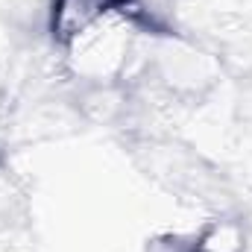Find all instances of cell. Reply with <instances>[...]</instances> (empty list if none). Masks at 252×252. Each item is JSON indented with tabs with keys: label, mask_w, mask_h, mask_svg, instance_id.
I'll return each instance as SVG.
<instances>
[{
	"label": "cell",
	"mask_w": 252,
	"mask_h": 252,
	"mask_svg": "<svg viewBox=\"0 0 252 252\" xmlns=\"http://www.w3.org/2000/svg\"><path fill=\"white\" fill-rule=\"evenodd\" d=\"M126 12V0H53V35L59 41H76L109 12Z\"/></svg>",
	"instance_id": "6da1fadb"
}]
</instances>
